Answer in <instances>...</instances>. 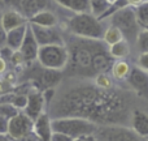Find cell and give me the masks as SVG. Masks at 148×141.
Returning <instances> with one entry per match:
<instances>
[{
	"instance_id": "1",
	"label": "cell",
	"mask_w": 148,
	"mask_h": 141,
	"mask_svg": "<svg viewBox=\"0 0 148 141\" xmlns=\"http://www.w3.org/2000/svg\"><path fill=\"white\" fill-rule=\"evenodd\" d=\"M68 28L74 35L92 41H100L104 33L101 21L91 13H75L68 21Z\"/></svg>"
},
{
	"instance_id": "2",
	"label": "cell",
	"mask_w": 148,
	"mask_h": 141,
	"mask_svg": "<svg viewBox=\"0 0 148 141\" xmlns=\"http://www.w3.org/2000/svg\"><path fill=\"white\" fill-rule=\"evenodd\" d=\"M52 132L66 135L70 139H77L86 135H95L97 132V124L83 118H74V116H64V118L51 119Z\"/></svg>"
},
{
	"instance_id": "3",
	"label": "cell",
	"mask_w": 148,
	"mask_h": 141,
	"mask_svg": "<svg viewBox=\"0 0 148 141\" xmlns=\"http://www.w3.org/2000/svg\"><path fill=\"white\" fill-rule=\"evenodd\" d=\"M36 60L44 69L61 71L69 62V52L65 44H49L40 46L38 50Z\"/></svg>"
},
{
	"instance_id": "4",
	"label": "cell",
	"mask_w": 148,
	"mask_h": 141,
	"mask_svg": "<svg viewBox=\"0 0 148 141\" xmlns=\"http://www.w3.org/2000/svg\"><path fill=\"white\" fill-rule=\"evenodd\" d=\"M109 18H110V25L117 28L122 33L123 38L125 37L129 39L136 38L139 30H142L139 28L138 22H136L134 7H130V5L114 12L113 15L109 16Z\"/></svg>"
},
{
	"instance_id": "5",
	"label": "cell",
	"mask_w": 148,
	"mask_h": 141,
	"mask_svg": "<svg viewBox=\"0 0 148 141\" xmlns=\"http://www.w3.org/2000/svg\"><path fill=\"white\" fill-rule=\"evenodd\" d=\"M68 52H69V62L74 71L77 72L91 71L94 47L84 46V44H77V46H73L70 50L68 49Z\"/></svg>"
},
{
	"instance_id": "6",
	"label": "cell",
	"mask_w": 148,
	"mask_h": 141,
	"mask_svg": "<svg viewBox=\"0 0 148 141\" xmlns=\"http://www.w3.org/2000/svg\"><path fill=\"white\" fill-rule=\"evenodd\" d=\"M9 9L20 13L26 21H29L34 15L46 9L49 0H1Z\"/></svg>"
},
{
	"instance_id": "7",
	"label": "cell",
	"mask_w": 148,
	"mask_h": 141,
	"mask_svg": "<svg viewBox=\"0 0 148 141\" xmlns=\"http://www.w3.org/2000/svg\"><path fill=\"white\" fill-rule=\"evenodd\" d=\"M33 131V120L29 119L22 111L13 116L12 119L8 120V132L7 136L12 141H18L23 136Z\"/></svg>"
},
{
	"instance_id": "8",
	"label": "cell",
	"mask_w": 148,
	"mask_h": 141,
	"mask_svg": "<svg viewBox=\"0 0 148 141\" xmlns=\"http://www.w3.org/2000/svg\"><path fill=\"white\" fill-rule=\"evenodd\" d=\"M29 28L39 47L49 46V44H65L61 33L56 28H43V26H36L33 24H29Z\"/></svg>"
},
{
	"instance_id": "9",
	"label": "cell",
	"mask_w": 148,
	"mask_h": 141,
	"mask_svg": "<svg viewBox=\"0 0 148 141\" xmlns=\"http://www.w3.org/2000/svg\"><path fill=\"white\" fill-rule=\"evenodd\" d=\"M44 107H46V102L42 92L38 90H31L27 95H26V105L23 107L22 113L31 120H35L39 115L44 113Z\"/></svg>"
},
{
	"instance_id": "10",
	"label": "cell",
	"mask_w": 148,
	"mask_h": 141,
	"mask_svg": "<svg viewBox=\"0 0 148 141\" xmlns=\"http://www.w3.org/2000/svg\"><path fill=\"white\" fill-rule=\"evenodd\" d=\"M113 59L109 56L108 51L103 50L101 47H95L94 54H92V62H91V72L95 74H103L107 73L112 68Z\"/></svg>"
},
{
	"instance_id": "11",
	"label": "cell",
	"mask_w": 148,
	"mask_h": 141,
	"mask_svg": "<svg viewBox=\"0 0 148 141\" xmlns=\"http://www.w3.org/2000/svg\"><path fill=\"white\" fill-rule=\"evenodd\" d=\"M38 50H39V44L36 43L27 24V30H26L25 38H23L20 49H18V52H20L21 58L23 59V62H33V60H36Z\"/></svg>"
},
{
	"instance_id": "12",
	"label": "cell",
	"mask_w": 148,
	"mask_h": 141,
	"mask_svg": "<svg viewBox=\"0 0 148 141\" xmlns=\"http://www.w3.org/2000/svg\"><path fill=\"white\" fill-rule=\"evenodd\" d=\"M33 132L42 141H51V118L47 113H43L33 122Z\"/></svg>"
},
{
	"instance_id": "13",
	"label": "cell",
	"mask_w": 148,
	"mask_h": 141,
	"mask_svg": "<svg viewBox=\"0 0 148 141\" xmlns=\"http://www.w3.org/2000/svg\"><path fill=\"white\" fill-rule=\"evenodd\" d=\"M27 21L20 15L16 10L13 9H7L0 17V28L7 33L9 30H13V29L18 28V26L26 24Z\"/></svg>"
},
{
	"instance_id": "14",
	"label": "cell",
	"mask_w": 148,
	"mask_h": 141,
	"mask_svg": "<svg viewBox=\"0 0 148 141\" xmlns=\"http://www.w3.org/2000/svg\"><path fill=\"white\" fill-rule=\"evenodd\" d=\"M26 30H27V22L18 26V28H16V29H13V30L7 31V33H5V44H7L8 49L12 50L13 52L18 51L23 38H25Z\"/></svg>"
},
{
	"instance_id": "15",
	"label": "cell",
	"mask_w": 148,
	"mask_h": 141,
	"mask_svg": "<svg viewBox=\"0 0 148 141\" xmlns=\"http://www.w3.org/2000/svg\"><path fill=\"white\" fill-rule=\"evenodd\" d=\"M100 136L104 141H139L136 135L125 131L122 128H104L100 131Z\"/></svg>"
},
{
	"instance_id": "16",
	"label": "cell",
	"mask_w": 148,
	"mask_h": 141,
	"mask_svg": "<svg viewBox=\"0 0 148 141\" xmlns=\"http://www.w3.org/2000/svg\"><path fill=\"white\" fill-rule=\"evenodd\" d=\"M131 126H133V131L136 136L147 137L148 135V116L144 111L135 110L133 113V118H131Z\"/></svg>"
},
{
	"instance_id": "17",
	"label": "cell",
	"mask_w": 148,
	"mask_h": 141,
	"mask_svg": "<svg viewBox=\"0 0 148 141\" xmlns=\"http://www.w3.org/2000/svg\"><path fill=\"white\" fill-rule=\"evenodd\" d=\"M129 84L136 90V92H144L147 89V85H148V76H147V72L140 69L138 67H134L131 68L130 72H129Z\"/></svg>"
},
{
	"instance_id": "18",
	"label": "cell",
	"mask_w": 148,
	"mask_h": 141,
	"mask_svg": "<svg viewBox=\"0 0 148 141\" xmlns=\"http://www.w3.org/2000/svg\"><path fill=\"white\" fill-rule=\"evenodd\" d=\"M29 24H33L36 26H43V28H56L57 25V17L51 12V10L43 9L34 15L30 20L27 21Z\"/></svg>"
},
{
	"instance_id": "19",
	"label": "cell",
	"mask_w": 148,
	"mask_h": 141,
	"mask_svg": "<svg viewBox=\"0 0 148 141\" xmlns=\"http://www.w3.org/2000/svg\"><path fill=\"white\" fill-rule=\"evenodd\" d=\"M108 54H109V56L112 58V59H117V60H122V59H125V58H127L129 54H130L129 42L126 41V39H122V41L109 46Z\"/></svg>"
},
{
	"instance_id": "20",
	"label": "cell",
	"mask_w": 148,
	"mask_h": 141,
	"mask_svg": "<svg viewBox=\"0 0 148 141\" xmlns=\"http://www.w3.org/2000/svg\"><path fill=\"white\" fill-rule=\"evenodd\" d=\"M60 5L75 13H90L88 0H56Z\"/></svg>"
},
{
	"instance_id": "21",
	"label": "cell",
	"mask_w": 148,
	"mask_h": 141,
	"mask_svg": "<svg viewBox=\"0 0 148 141\" xmlns=\"http://www.w3.org/2000/svg\"><path fill=\"white\" fill-rule=\"evenodd\" d=\"M135 10V18H136V22H138L139 28L142 30H147L148 28V1H143L142 4L136 5L134 8Z\"/></svg>"
},
{
	"instance_id": "22",
	"label": "cell",
	"mask_w": 148,
	"mask_h": 141,
	"mask_svg": "<svg viewBox=\"0 0 148 141\" xmlns=\"http://www.w3.org/2000/svg\"><path fill=\"white\" fill-rule=\"evenodd\" d=\"M101 39L104 41V43L107 44V46H112V44L117 43V42L122 41V39H125V38H123L122 33H121L117 28L109 25L107 29H104V33H103Z\"/></svg>"
},
{
	"instance_id": "23",
	"label": "cell",
	"mask_w": 148,
	"mask_h": 141,
	"mask_svg": "<svg viewBox=\"0 0 148 141\" xmlns=\"http://www.w3.org/2000/svg\"><path fill=\"white\" fill-rule=\"evenodd\" d=\"M60 72L59 71H51L44 69L40 74V82L46 89H53V86L60 81Z\"/></svg>"
},
{
	"instance_id": "24",
	"label": "cell",
	"mask_w": 148,
	"mask_h": 141,
	"mask_svg": "<svg viewBox=\"0 0 148 141\" xmlns=\"http://www.w3.org/2000/svg\"><path fill=\"white\" fill-rule=\"evenodd\" d=\"M129 72H130V65L123 60H117L112 64V73L116 80H125L127 78Z\"/></svg>"
},
{
	"instance_id": "25",
	"label": "cell",
	"mask_w": 148,
	"mask_h": 141,
	"mask_svg": "<svg viewBox=\"0 0 148 141\" xmlns=\"http://www.w3.org/2000/svg\"><path fill=\"white\" fill-rule=\"evenodd\" d=\"M88 3H90V13L94 15L96 18H99L107 10V8L109 7L107 0H88Z\"/></svg>"
},
{
	"instance_id": "26",
	"label": "cell",
	"mask_w": 148,
	"mask_h": 141,
	"mask_svg": "<svg viewBox=\"0 0 148 141\" xmlns=\"http://www.w3.org/2000/svg\"><path fill=\"white\" fill-rule=\"evenodd\" d=\"M18 113H20V110H18L17 107H14L12 103H9V102L0 103V115H1L3 118H5L7 120L12 119L13 116H16Z\"/></svg>"
},
{
	"instance_id": "27",
	"label": "cell",
	"mask_w": 148,
	"mask_h": 141,
	"mask_svg": "<svg viewBox=\"0 0 148 141\" xmlns=\"http://www.w3.org/2000/svg\"><path fill=\"white\" fill-rule=\"evenodd\" d=\"M136 46H138L140 54L148 52V31L147 30H139L136 35Z\"/></svg>"
},
{
	"instance_id": "28",
	"label": "cell",
	"mask_w": 148,
	"mask_h": 141,
	"mask_svg": "<svg viewBox=\"0 0 148 141\" xmlns=\"http://www.w3.org/2000/svg\"><path fill=\"white\" fill-rule=\"evenodd\" d=\"M110 85H112V82H110V78L107 76V74L105 73L97 74V77H96V86L97 88L104 89V90H108L110 88Z\"/></svg>"
},
{
	"instance_id": "29",
	"label": "cell",
	"mask_w": 148,
	"mask_h": 141,
	"mask_svg": "<svg viewBox=\"0 0 148 141\" xmlns=\"http://www.w3.org/2000/svg\"><path fill=\"white\" fill-rule=\"evenodd\" d=\"M138 68L147 72V69H148V52L140 54V56H139V59H138Z\"/></svg>"
},
{
	"instance_id": "30",
	"label": "cell",
	"mask_w": 148,
	"mask_h": 141,
	"mask_svg": "<svg viewBox=\"0 0 148 141\" xmlns=\"http://www.w3.org/2000/svg\"><path fill=\"white\" fill-rule=\"evenodd\" d=\"M51 141H73V139L68 137L66 135L59 133V132H52V135H51Z\"/></svg>"
},
{
	"instance_id": "31",
	"label": "cell",
	"mask_w": 148,
	"mask_h": 141,
	"mask_svg": "<svg viewBox=\"0 0 148 141\" xmlns=\"http://www.w3.org/2000/svg\"><path fill=\"white\" fill-rule=\"evenodd\" d=\"M8 132V120L0 115V135H7Z\"/></svg>"
},
{
	"instance_id": "32",
	"label": "cell",
	"mask_w": 148,
	"mask_h": 141,
	"mask_svg": "<svg viewBox=\"0 0 148 141\" xmlns=\"http://www.w3.org/2000/svg\"><path fill=\"white\" fill-rule=\"evenodd\" d=\"M18 141H42V140L39 139V137L36 136V135L34 133L33 131H31L30 133H27V135H26V136H23L22 139H21V140H18Z\"/></svg>"
},
{
	"instance_id": "33",
	"label": "cell",
	"mask_w": 148,
	"mask_h": 141,
	"mask_svg": "<svg viewBox=\"0 0 148 141\" xmlns=\"http://www.w3.org/2000/svg\"><path fill=\"white\" fill-rule=\"evenodd\" d=\"M73 141H97V139L95 135H86V136L77 137V139H74Z\"/></svg>"
},
{
	"instance_id": "34",
	"label": "cell",
	"mask_w": 148,
	"mask_h": 141,
	"mask_svg": "<svg viewBox=\"0 0 148 141\" xmlns=\"http://www.w3.org/2000/svg\"><path fill=\"white\" fill-rule=\"evenodd\" d=\"M7 69V60L0 56V74H3Z\"/></svg>"
},
{
	"instance_id": "35",
	"label": "cell",
	"mask_w": 148,
	"mask_h": 141,
	"mask_svg": "<svg viewBox=\"0 0 148 141\" xmlns=\"http://www.w3.org/2000/svg\"><path fill=\"white\" fill-rule=\"evenodd\" d=\"M126 1H127V4L130 5V7H134V8H135L136 5L142 4V3L146 1V0H126Z\"/></svg>"
},
{
	"instance_id": "36",
	"label": "cell",
	"mask_w": 148,
	"mask_h": 141,
	"mask_svg": "<svg viewBox=\"0 0 148 141\" xmlns=\"http://www.w3.org/2000/svg\"><path fill=\"white\" fill-rule=\"evenodd\" d=\"M5 43V31L0 28V46Z\"/></svg>"
},
{
	"instance_id": "37",
	"label": "cell",
	"mask_w": 148,
	"mask_h": 141,
	"mask_svg": "<svg viewBox=\"0 0 148 141\" xmlns=\"http://www.w3.org/2000/svg\"><path fill=\"white\" fill-rule=\"evenodd\" d=\"M0 141H12L7 135H0Z\"/></svg>"
},
{
	"instance_id": "38",
	"label": "cell",
	"mask_w": 148,
	"mask_h": 141,
	"mask_svg": "<svg viewBox=\"0 0 148 141\" xmlns=\"http://www.w3.org/2000/svg\"><path fill=\"white\" fill-rule=\"evenodd\" d=\"M116 0H107V3H108V5H110V4H113Z\"/></svg>"
},
{
	"instance_id": "39",
	"label": "cell",
	"mask_w": 148,
	"mask_h": 141,
	"mask_svg": "<svg viewBox=\"0 0 148 141\" xmlns=\"http://www.w3.org/2000/svg\"><path fill=\"white\" fill-rule=\"evenodd\" d=\"M4 92V89H3V86H1V84H0V93H3Z\"/></svg>"
},
{
	"instance_id": "40",
	"label": "cell",
	"mask_w": 148,
	"mask_h": 141,
	"mask_svg": "<svg viewBox=\"0 0 148 141\" xmlns=\"http://www.w3.org/2000/svg\"><path fill=\"white\" fill-rule=\"evenodd\" d=\"M0 1H1V0H0Z\"/></svg>"
}]
</instances>
